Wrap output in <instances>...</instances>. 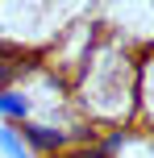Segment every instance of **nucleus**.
I'll use <instances>...</instances> for the list:
<instances>
[{
	"mask_svg": "<svg viewBox=\"0 0 154 158\" xmlns=\"http://www.w3.org/2000/svg\"><path fill=\"white\" fill-rule=\"evenodd\" d=\"M133 125L154 133V46H146V54L138 58V117Z\"/></svg>",
	"mask_w": 154,
	"mask_h": 158,
	"instance_id": "f03ea898",
	"label": "nucleus"
},
{
	"mask_svg": "<svg viewBox=\"0 0 154 158\" xmlns=\"http://www.w3.org/2000/svg\"><path fill=\"white\" fill-rule=\"evenodd\" d=\"M33 121V96L25 83L0 87V125H25Z\"/></svg>",
	"mask_w": 154,
	"mask_h": 158,
	"instance_id": "7ed1b4c3",
	"label": "nucleus"
},
{
	"mask_svg": "<svg viewBox=\"0 0 154 158\" xmlns=\"http://www.w3.org/2000/svg\"><path fill=\"white\" fill-rule=\"evenodd\" d=\"M117 158H154V133H146V129H138V125H129V129H125L121 150H117Z\"/></svg>",
	"mask_w": 154,
	"mask_h": 158,
	"instance_id": "20e7f679",
	"label": "nucleus"
},
{
	"mask_svg": "<svg viewBox=\"0 0 154 158\" xmlns=\"http://www.w3.org/2000/svg\"><path fill=\"white\" fill-rule=\"evenodd\" d=\"M71 92H75V108L88 125L96 129L133 125V117H138V58H133V50L113 29H104V38L92 46V54L75 71Z\"/></svg>",
	"mask_w": 154,
	"mask_h": 158,
	"instance_id": "f257e3e1",
	"label": "nucleus"
},
{
	"mask_svg": "<svg viewBox=\"0 0 154 158\" xmlns=\"http://www.w3.org/2000/svg\"><path fill=\"white\" fill-rule=\"evenodd\" d=\"M0 154L4 158H33V150L17 133V125H0Z\"/></svg>",
	"mask_w": 154,
	"mask_h": 158,
	"instance_id": "39448f33",
	"label": "nucleus"
}]
</instances>
